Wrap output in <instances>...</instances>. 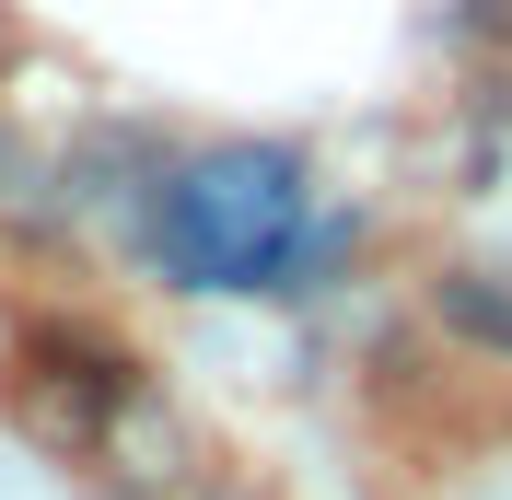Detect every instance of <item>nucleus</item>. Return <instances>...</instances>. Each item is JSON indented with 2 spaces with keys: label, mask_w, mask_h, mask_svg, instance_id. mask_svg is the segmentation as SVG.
<instances>
[{
  "label": "nucleus",
  "mask_w": 512,
  "mask_h": 500,
  "mask_svg": "<svg viewBox=\"0 0 512 500\" xmlns=\"http://www.w3.org/2000/svg\"><path fill=\"white\" fill-rule=\"evenodd\" d=\"M291 245H303V163L291 152L222 140L152 187V256L187 291H268L291 280Z\"/></svg>",
  "instance_id": "obj_1"
},
{
  "label": "nucleus",
  "mask_w": 512,
  "mask_h": 500,
  "mask_svg": "<svg viewBox=\"0 0 512 500\" xmlns=\"http://www.w3.org/2000/svg\"><path fill=\"white\" fill-rule=\"evenodd\" d=\"M431 314H443L466 349H489V361H512V256H489V268H454L443 291H431Z\"/></svg>",
  "instance_id": "obj_2"
}]
</instances>
